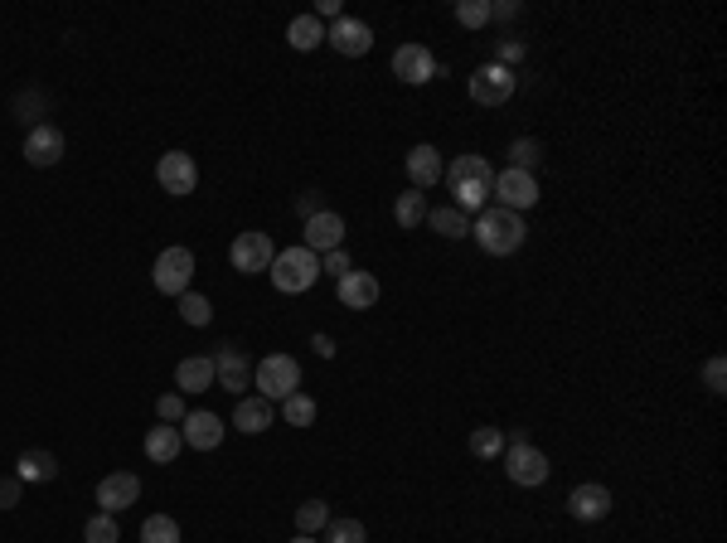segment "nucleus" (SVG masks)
<instances>
[{"label":"nucleus","instance_id":"nucleus-16","mask_svg":"<svg viewBox=\"0 0 727 543\" xmlns=\"http://www.w3.org/2000/svg\"><path fill=\"white\" fill-rule=\"evenodd\" d=\"M136 500H141V480L131 471H112V476L97 480V510L102 514H122Z\"/></svg>","mask_w":727,"mask_h":543},{"label":"nucleus","instance_id":"nucleus-34","mask_svg":"<svg viewBox=\"0 0 727 543\" xmlns=\"http://www.w3.org/2000/svg\"><path fill=\"white\" fill-rule=\"evenodd\" d=\"M141 543H180V524L170 514H151L141 524Z\"/></svg>","mask_w":727,"mask_h":543},{"label":"nucleus","instance_id":"nucleus-29","mask_svg":"<svg viewBox=\"0 0 727 543\" xmlns=\"http://www.w3.org/2000/svg\"><path fill=\"white\" fill-rule=\"evenodd\" d=\"M471 456H480V461L505 456V427H475L471 432Z\"/></svg>","mask_w":727,"mask_h":543},{"label":"nucleus","instance_id":"nucleus-43","mask_svg":"<svg viewBox=\"0 0 727 543\" xmlns=\"http://www.w3.org/2000/svg\"><path fill=\"white\" fill-rule=\"evenodd\" d=\"M519 10H524L519 0H490V20H500V25L505 20H519Z\"/></svg>","mask_w":727,"mask_h":543},{"label":"nucleus","instance_id":"nucleus-17","mask_svg":"<svg viewBox=\"0 0 727 543\" xmlns=\"http://www.w3.org/2000/svg\"><path fill=\"white\" fill-rule=\"evenodd\" d=\"M335 296H340V306H349V311H369V306H379L383 287L374 272H345L335 282Z\"/></svg>","mask_w":727,"mask_h":543},{"label":"nucleus","instance_id":"nucleus-15","mask_svg":"<svg viewBox=\"0 0 727 543\" xmlns=\"http://www.w3.org/2000/svg\"><path fill=\"white\" fill-rule=\"evenodd\" d=\"M393 78H403L408 88L432 83V78H437V59H432V49H427V44H403V49L393 54Z\"/></svg>","mask_w":727,"mask_h":543},{"label":"nucleus","instance_id":"nucleus-35","mask_svg":"<svg viewBox=\"0 0 727 543\" xmlns=\"http://www.w3.org/2000/svg\"><path fill=\"white\" fill-rule=\"evenodd\" d=\"M180 320H185V325H209V320H214V306H209V296H199V291H185V296H180Z\"/></svg>","mask_w":727,"mask_h":543},{"label":"nucleus","instance_id":"nucleus-46","mask_svg":"<svg viewBox=\"0 0 727 543\" xmlns=\"http://www.w3.org/2000/svg\"><path fill=\"white\" fill-rule=\"evenodd\" d=\"M505 442H509V447H529V427H509Z\"/></svg>","mask_w":727,"mask_h":543},{"label":"nucleus","instance_id":"nucleus-10","mask_svg":"<svg viewBox=\"0 0 727 543\" xmlns=\"http://www.w3.org/2000/svg\"><path fill=\"white\" fill-rule=\"evenodd\" d=\"M495 199H500V209H509V214H524V209H534L538 204V180L529 175V170H514L509 165L505 175H495Z\"/></svg>","mask_w":727,"mask_h":543},{"label":"nucleus","instance_id":"nucleus-45","mask_svg":"<svg viewBox=\"0 0 727 543\" xmlns=\"http://www.w3.org/2000/svg\"><path fill=\"white\" fill-rule=\"evenodd\" d=\"M311 350H316L320 359H335V340H330V335H311Z\"/></svg>","mask_w":727,"mask_h":543},{"label":"nucleus","instance_id":"nucleus-47","mask_svg":"<svg viewBox=\"0 0 727 543\" xmlns=\"http://www.w3.org/2000/svg\"><path fill=\"white\" fill-rule=\"evenodd\" d=\"M325 15V20H340V0H320L316 5V20Z\"/></svg>","mask_w":727,"mask_h":543},{"label":"nucleus","instance_id":"nucleus-7","mask_svg":"<svg viewBox=\"0 0 727 543\" xmlns=\"http://www.w3.org/2000/svg\"><path fill=\"white\" fill-rule=\"evenodd\" d=\"M156 185L165 194H175V199H185V194L199 190V165H194L190 151H165L156 160Z\"/></svg>","mask_w":727,"mask_h":543},{"label":"nucleus","instance_id":"nucleus-13","mask_svg":"<svg viewBox=\"0 0 727 543\" xmlns=\"http://www.w3.org/2000/svg\"><path fill=\"white\" fill-rule=\"evenodd\" d=\"M325 44H330L335 54H345V59H364V54L374 49V30H369L364 20H354V15H340V20L325 30Z\"/></svg>","mask_w":727,"mask_h":543},{"label":"nucleus","instance_id":"nucleus-18","mask_svg":"<svg viewBox=\"0 0 727 543\" xmlns=\"http://www.w3.org/2000/svg\"><path fill=\"white\" fill-rule=\"evenodd\" d=\"M223 417L219 413H185V422H180V437H185V447L194 451H219L223 447Z\"/></svg>","mask_w":727,"mask_h":543},{"label":"nucleus","instance_id":"nucleus-32","mask_svg":"<svg viewBox=\"0 0 727 543\" xmlns=\"http://www.w3.org/2000/svg\"><path fill=\"white\" fill-rule=\"evenodd\" d=\"M83 539H88V543H122V524H117V514L97 510L93 519L83 524Z\"/></svg>","mask_w":727,"mask_h":543},{"label":"nucleus","instance_id":"nucleus-12","mask_svg":"<svg viewBox=\"0 0 727 543\" xmlns=\"http://www.w3.org/2000/svg\"><path fill=\"white\" fill-rule=\"evenodd\" d=\"M68 151L64 131L54 127V122H39V127L25 131V160H30L34 170H49V165H59Z\"/></svg>","mask_w":727,"mask_h":543},{"label":"nucleus","instance_id":"nucleus-38","mask_svg":"<svg viewBox=\"0 0 727 543\" xmlns=\"http://www.w3.org/2000/svg\"><path fill=\"white\" fill-rule=\"evenodd\" d=\"M703 388H708L713 398H723L727 393V359L723 354H713V359L703 364Z\"/></svg>","mask_w":727,"mask_h":543},{"label":"nucleus","instance_id":"nucleus-14","mask_svg":"<svg viewBox=\"0 0 727 543\" xmlns=\"http://www.w3.org/2000/svg\"><path fill=\"white\" fill-rule=\"evenodd\" d=\"M548 471H553V466H548V456H543L534 442H529V447H509L505 451V476L514 480V485H524V490L543 485V480H548Z\"/></svg>","mask_w":727,"mask_h":543},{"label":"nucleus","instance_id":"nucleus-5","mask_svg":"<svg viewBox=\"0 0 727 543\" xmlns=\"http://www.w3.org/2000/svg\"><path fill=\"white\" fill-rule=\"evenodd\" d=\"M466 93H471L475 107H505L509 97L519 93V78L505 64H480L471 73V83H466Z\"/></svg>","mask_w":727,"mask_h":543},{"label":"nucleus","instance_id":"nucleus-40","mask_svg":"<svg viewBox=\"0 0 727 543\" xmlns=\"http://www.w3.org/2000/svg\"><path fill=\"white\" fill-rule=\"evenodd\" d=\"M524 54H529V44H524V39H500V44H495V64H505V68L524 64Z\"/></svg>","mask_w":727,"mask_h":543},{"label":"nucleus","instance_id":"nucleus-37","mask_svg":"<svg viewBox=\"0 0 727 543\" xmlns=\"http://www.w3.org/2000/svg\"><path fill=\"white\" fill-rule=\"evenodd\" d=\"M456 25L485 30V25H490V0H461V5H456Z\"/></svg>","mask_w":727,"mask_h":543},{"label":"nucleus","instance_id":"nucleus-2","mask_svg":"<svg viewBox=\"0 0 727 543\" xmlns=\"http://www.w3.org/2000/svg\"><path fill=\"white\" fill-rule=\"evenodd\" d=\"M475 243L485 248L490 257H509L524 248V238H529V224H524V214H509V209H500V204H490V209H480L475 214Z\"/></svg>","mask_w":727,"mask_h":543},{"label":"nucleus","instance_id":"nucleus-25","mask_svg":"<svg viewBox=\"0 0 727 543\" xmlns=\"http://www.w3.org/2000/svg\"><path fill=\"white\" fill-rule=\"evenodd\" d=\"M286 44H291V49H301V54H311V49H320V44H325V25H320L316 15H296V20L286 25Z\"/></svg>","mask_w":727,"mask_h":543},{"label":"nucleus","instance_id":"nucleus-48","mask_svg":"<svg viewBox=\"0 0 727 543\" xmlns=\"http://www.w3.org/2000/svg\"><path fill=\"white\" fill-rule=\"evenodd\" d=\"M291 543H320V539H311V534H296V539H291Z\"/></svg>","mask_w":727,"mask_h":543},{"label":"nucleus","instance_id":"nucleus-22","mask_svg":"<svg viewBox=\"0 0 727 543\" xmlns=\"http://www.w3.org/2000/svg\"><path fill=\"white\" fill-rule=\"evenodd\" d=\"M180 451H185V437H180L175 422H156V427L146 432V456H151L156 466H170Z\"/></svg>","mask_w":727,"mask_h":543},{"label":"nucleus","instance_id":"nucleus-41","mask_svg":"<svg viewBox=\"0 0 727 543\" xmlns=\"http://www.w3.org/2000/svg\"><path fill=\"white\" fill-rule=\"evenodd\" d=\"M320 272H330V277L340 282L345 272H354V262H349V253H345V248H335V253H325V257H320Z\"/></svg>","mask_w":727,"mask_h":543},{"label":"nucleus","instance_id":"nucleus-26","mask_svg":"<svg viewBox=\"0 0 727 543\" xmlns=\"http://www.w3.org/2000/svg\"><path fill=\"white\" fill-rule=\"evenodd\" d=\"M427 228L442 233V238H466V233H471V219H466L456 204H442V209H427Z\"/></svg>","mask_w":727,"mask_h":543},{"label":"nucleus","instance_id":"nucleus-19","mask_svg":"<svg viewBox=\"0 0 727 543\" xmlns=\"http://www.w3.org/2000/svg\"><path fill=\"white\" fill-rule=\"evenodd\" d=\"M272 417H277V403H267L262 393H248V398H238V408H233V427H238L243 437H257V432L272 427Z\"/></svg>","mask_w":727,"mask_h":543},{"label":"nucleus","instance_id":"nucleus-4","mask_svg":"<svg viewBox=\"0 0 727 543\" xmlns=\"http://www.w3.org/2000/svg\"><path fill=\"white\" fill-rule=\"evenodd\" d=\"M253 388L267 403H282L301 388V364L291 354H267L262 364H253Z\"/></svg>","mask_w":727,"mask_h":543},{"label":"nucleus","instance_id":"nucleus-28","mask_svg":"<svg viewBox=\"0 0 727 543\" xmlns=\"http://www.w3.org/2000/svg\"><path fill=\"white\" fill-rule=\"evenodd\" d=\"M316 398H311V393H301V388H296V393H291V398H282V417H286V427H311V422H316Z\"/></svg>","mask_w":727,"mask_h":543},{"label":"nucleus","instance_id":"nucleus-6","mask_svg":"<svg viewBox=\"0 0 727 543\" xmlns=\"http://www.w3.org/2000/svg\"><path fill=\"white\" fill-rule=\"evenodd\" d=\"M151 282H156V291L160 296H185L190 291V282H194V248H165V253L156 257V272H151Z\"/></svg>","mask_w":727,"mask_h":543},{"label":"nucleus","instance_id":"nucleus-1","mask_svg":"<svg viewBox=\"0 0 727 543\" xmlns=\"http://www.w3.org/2000/svg\"><path fill=\"white\" fill-rule=\"evenodd\" d=\"M442 180L451 185V199L456 209L471 219L480 209H490V190H495V170L485 156H456L451 165L442 170Z\"/></svg>","mask_w":727,"mask_h":543},{"label":"nucleus","instance_id":"nucleus-33","mask_svg":"<svg viewBox=\"0 0 727 543\" xmlns=\"http://www.w3.org/2000/svg\"><path fill=\"white\" fill-rule=\"evenodd\" d=\"M15 112H20V122H25V127H39V122H44V112H49V93H39V88L20 93V97H15Z\"/></svg>","mask_w":727,"mask_h":543},{"label":"nucleus","instance_id":"nucleus-27","mask_svg":"<svg viewBox=\"0 0 727 543\" xmlns=\"http://www.w3.org/2000/svg\"><path fill=\"white\" fill-rule=\"evenodd\" d=\"M393 219H398V228L427 224V194H422V190L398 194V204H393Z\"/></svg>","mask_w":727,"mask_h":543},{"label":"nucleus","instance_id":"nucleus-24","mask_svg":"<svg viewBox=\"0 0 727 543\" xmlns=\"http://www.w3.org/2000/svg\"><path fill=\"white\" fill-rule=\"evenodd\" d=\"M15 476L25 480H39V485H49V480L59 476V456L54 451H20V461H15Z\"/></svg>","mask_w":727,"mask_h":543},{"label":"nucleus","instance_id":"nucleus-36","mask_svg":"<svg viewBox=\"0 0 727 543\" xmlns=\"http://www.w3.org/2000/svg\"><path fill=\"white\" fill-rule=\"evenodd\" d=\"M369 534H364V524L359 519H330L325 524V539L320 543H364Z\"/></svg>","mask_w":727,"mask_h":543},{"label":"nucleus","instance_id":"nucleus-42","mask_svg":"<svg viewBox=\"0 0 727 543\" xmlns=\"http://www.w3.org/2000/svg\"><path fill=\"white\" fill-rule=\"evenodd\" d=\"M20 490H25L20 476H0V510H15L20 505Z\"/></svg>","mask_w":727,"mask_h":543},{"label":"nucleus","instance_id":"nucleus-39","mask_svg":"<svg viewBox=\"0 0 727 543\" xmlns=\"http://www.w3.org/2000/svg\"><path fill=\"white\" fill-rule=\"evenodd\" d=\"M156 413H160V422H175V427H180L185 413H190V408H185V393H160Z\"/></svg>","mask_w":727,"mask_h":543},{"label":"nucleus","instance_id":"nucleus-21","mask_svg":"<svg viewBox=\"0 0 727 543\" xmlns=\"http://www.w3.org/2000/svg\"><path fill=\"white\" fill-rule=\"evenodd\" d=\"M442 151H437V146H427V141H422V146H412L408 151V180H412V190H432V185H437V180H442Z\"/></svg>","mask_w":727,"mask_h":543},{"label":"nucleus","instance_id":"nucleus-20","mask_svg":"<svg viewBox=\"0 0 727 543\" xmlns=\"http://www.w3.org/2000/svg\"><path fill=\"white\" fill-rule=\"evenodd\" d=\"M568 514L572 519H582V524H597L611 514V490L606 485H577L568 495Z\"/></svg>","mask_w":727,"mask_h":543},{"label":"nucleus","instance_id":"nucleus-31","mask_svg":"<svg viewBox=\"0 0 727 543\" xmlns=\"http://www.w3.org/2000/svg\"><path fill=\"white\" fill-rule=\"evenodd\" d=\"M509 160H514V170H529V175H534L538 165H543V141H538V136H519V141L509 146Z\"/></svg>","mask_w":727,"mask_h":543},{"label":"nucleus","instance_id":"nucleus-9","mask_svg":"<svg viewBox=\"0 0 727 543\" xmlns=\"http://www.w3.org/2000/svg\"><path fill=\"white\" fill-rule=\"evenodd\" d=\"M209 359H214V384L219 388H228V393H248L253 388V359L238 345H219Z\"/></svg>","mask_w":727,"mask_h":543},{"label":"nucleus","instance_id":"nucleus-23","mask_svg":"<svg viewBox=\"0 0 727 543\" xmlns=\"http://www.w3.org/2000/svg\"><path fill=\"white\" fill-rule=\"evenodd\" d=\"M214 388V359L194 354V359H180L175 364V393H204Z\"/></svg>","mask_w":727,"mask_h":543},{"label":"nucleus","instance_id":"nucleus-11","mask_svg":"<svg viewBox=\"0 0 727 543\" xmlns=\"http://www.w3.org/2000/svg\"><path fill=\"white\" fill-rule=\"evenodd\" d=\"M301 248H311L316 257L345 248V219L335 209H320L316 219H306V228H301Z\"/></svg>","mask_w":727,"mask_h":543},{"label":"nucleus","instance_id":"nucleus-3","mask_svg":"<svg viewBox=\"0 0 727 543\" xmlns=\"http://www.w3.org/2000/svg\"><path fill=\"white\" fill-rule=\"evenodd\" d=\"M272 287L286 291V296H301V291H311L316 287V277H320V257L311 253V248H282V253L272 257Z\"/></svg>","mask_w":727,"mask_h":543},{"label":"nucleus","instance_id":"nucleus-8","mask_svg":"<svg viewBox=\"0 0 727 543\" xmlns=\"http://www.w3.org/2000/svg\"><path fill=\"white\" fill-rule=\"evenodd\" d=\"M233 272H243V277H257V272H267L272 267V257H277V248H272V233H238L233 238Z\"/></svg>","mask_w":727,"mask_h":543},{"label":"nucleus","instance_id":"nucleus-30","mask_svg":"<svg viewBox=\"0 0 727 543\" xmlns=\"http://www.w3.org/2000/svg\"><path fill=\"white\" fill-rule=\"evenodd\" d=\"M325 524H330V505L325 500H306L301 510H296V534H325Z\"/></svg>","mask_w":727,"mask_h":543},{"label":"nucleus","instance_id":"nucleus-44","mask_svg":"<svg viewBox=\"0 0 727 543\" xmlns=\"http://www.w3.org/2000/svg\"><path fill=\"white\" fill-rule=\"evenodd\" d=\"M296 214H301V224H306V219H316V214H320V194L316 190L301 194V199H296Z\"/></svg>","mask_w":727,"mask_h":543}]
</instances>
